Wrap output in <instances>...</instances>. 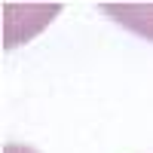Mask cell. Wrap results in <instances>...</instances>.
Wrapping results in <instances>:
<instances>
[{
	"instance_id": "cell-1",
	"label": "cell",
	"mask_w": 153,
	"mask_h": 153,
	"mask_svg": "<svg viewBox=\"0 0 153 153\" xmlns=\"http://www.w3.org/2000/svg\"><path fill=\"white\" fill-rule=\"evenodd\" d=\"M61 12V3H3V49L12 52L16 46L31 43L43 34Z\"/></svg>"
},
{
	"instance_id": "cell-2",
	"label": "cell",
	"mask_w": 153,
	"mask_h": 153,
	"mask_svg": "<svg viewBox=\"0 0 153 153\" xmlns=\"http://www.w3.org/2000/svg\"><path fill=\"white\" fill-rule=\"evenodd\" d=\"M101 12L126 31L153 43V3H101Z\"/></svg>"
},
{
	"instance_id": "cell-3",
	"label": "cell",
	"mask_w": 153,
	"mask_h": 153,
	"mask_svg": "<svg viewBox=\"0 0 153 153\" xmlns=\"http://www.w3.org/2000/svg\"><path fill=\"white\" fill-rule=\"evenodd\" d=\"M3 153H40V150H34V147H28V144H16V141H9V144H3Z\"/></svg>"
}]
</instances>
